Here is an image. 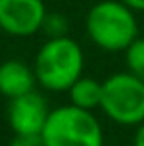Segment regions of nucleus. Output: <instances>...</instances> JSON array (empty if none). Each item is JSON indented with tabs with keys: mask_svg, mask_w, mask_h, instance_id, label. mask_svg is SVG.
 Instances as JSON below:
<instances>
[{
	"mask_svg": "<svg viewBox=\"0 0 144 146\" xmlns=\"http://www.w3.org/2000/svg\"><path fill=\"white\" fill-rule=\"evenodd\" d=\"M38 89V79L34 73V65L24 59H4L0 63V95L4 99H16L30 91Z\"/></svg>",
	"mask_w": 144,
	"mask_h": 146,
	"instance_id": "nucleus-7",
	"label": "nucleus"
},
{
	"mask_svg": "<svg viewBox=\"0 0 144 146\" xmlns=\"http://www.w3.org/2000/svg\"><path fill=\"white\" fill-rule=\"evenodd\" d=\"M42 32L48 38H61V36H69V20L65 14L59 12H48Z\"/></svg>",
	"mask_w": 144,
	"mask_h": 146,
	"instance_id": "nucleus-10",
	"label": "nucleus"
},
{
	"mask_svg": "<svg viewBox=\"0 0 144 146\" xmlns=\"http://www.w3.org/2000/svg\"><path fill=\"white\" fill-rule=\"evenodd\" d=\"M49 113L48 99L36 89L8 101L6 121L14 134H42Z\"/></svg>",
	"mask_w": 144,
	"mask_h": 146,
	"instance_id": "nucleus-6",
	"label": "nucleus"
},
{
	"mask_svg": "<svg viewBox=\"0 0 144 146\" xmlns=\"http://www.w3.org/2000/svg\"><path fill=\"white\" fill-rule=\"evenodd\" d=\"M48 8L44 0H0V32L12 38H30L42 32Z\"/></svg>",
	"mask_w": 144,
	"mask_h": 146,
	"instance_id": "nucleus-5",
	"label": "nucleus"
},
{
	"mask_svg": "<svg viewBox=\"0 0 144 146\" xmlns=\"http://www.w3.org/2000/svg\"><path fill=\"white\" fill-rule=\"evenodd\" d=\"M126 6H130L134 12H144V0H122Z\"/></svg>",
	"mask_w": 144,
	"mask_h": 146,
	"instance_id": "nucleus-13",
	"label": "nucleus"
},
{
	"mask_svg": "<svg viewBox=\"0 0 144 146\" xmlns=\"http://www.w3.org/2000/svg\"><path fill=\"white\" fill-rule=\"evenodd\" d=\"M101 111L120 126H138L144 122V81L130 71H119L103 81Z\"/></svg>",
	"mask_w": 144,
	"mask_h": 146,
	"instance_id": "nucleus-4",
	"label": "nucleus"
},
{
	"mask_svg": "<svg viewBox=\"0 0 144 146\" xmlns=\"http://www.w3.org/2000/svg\"><path fill=\"white\" fill-rule=\"evenodd\" d=\"M124 63H126V71L144 81V38L138 36L124 49Z\"/></svg>",
	"mask_w": 144,
	"mask_h": 146,
	"instance_id": "nucleus-9",
	"label": "nucleus"
},
{
	"mask_svg": "<svg viewBox=\"0 0 144 146\" xmlns=\"http://www.w3.org/2000/svg\"><path fill=\"white\" fill-rule=\"evenodd\" d=\"M132 146H144V122L136 126V132H134V140Z\"/></svg>",
	"mask_w": 144,
	"mask_h": 146,
	"instance_id": "nucleus-12",
	"label": "nucleus"
},
{
	"mask_svg": "<svg viewBox=\"0 0 144 146\" xmlns=\"http://www.w3.org/2000/svg\"><path fill=\"white\" fill-rule=\"evenodd\" d=\"M85 32L99 49L124 51L140 34L136 12L122 0H99L85 16Z\"/></svg>",
	"mask_w": 144,
	"mask_h": 146,
	"instance_id": "nucleus-2",
	"label": "nucleus"
},
{
	"mask_svg": "<svg viewBox=\"0 0 144 146\" xmlns=\"http://www.w3.org/2000/svg\"><path fill=\"white\" fill-rule=\"evenodd\" d=\"M69 103L79 107V109H87V111H95L101 109V101H103V81H99L95 77H87L81 75L71 87L67 89Z\"/></svg>",
	"mask_w": 144,
	"mask_h": 146,
	"instance_id": "nucleus-8",
	"label": "nucleus"
},
{
	"mask_svg": "<svg viewBox=\"0 0 144 146\" xmlns=\"http://www.w3.org/2000/svg\"><path fill=\"white\" fill-rule=\"evenodd\" d=\"M42 138L46 146H105L103 124L97 115L71 103L51 109Z\"/></svg>",
	"mask_w": 144,
	"mask_h": 146,
	"instance_id": "nucleus-3",
	"label": "nucleus"
},
{
	"mask_svg": "<svg viewBox=\"0 0 144 146\" xmlns=\"http://www.w3.org/2000/svg\"><path fill=\"white\" fill-rule=\"evenodd\" d=\"M8 146H46L42 134H14Z\"/></svg>",
	"mask_w": 144,
	"mask_h": 146,
	"instance_id": "nucleus-11",
	"label": "nucleus"
},
{
	"mask_svg": "<svg viewBox=\"0 0 144 146\" xmlns=\"http://www.w3.org/2000/svg\"><path fill=\"white\" fill-rule=\"evenodd\" d=\"M34 73L38 87L49 93H67V89L83 75L85 53L71 36L48 38L34 57Z\"/></svg>",
	"mask_w": 144,
	"mask_h": 146,
	"instance_id": "nucleus-1",
	"label": "nucleus"
}]
</instances>
